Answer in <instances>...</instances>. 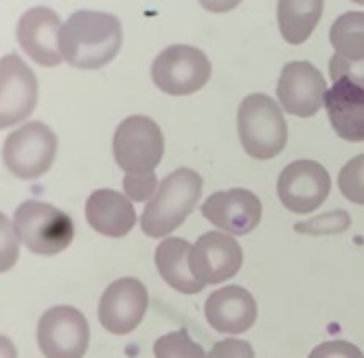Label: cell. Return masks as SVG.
Listing matches in <instances>:
<instances>
[{
    "label": "cell",
    "mask_w": 364,
    "mask_h": 358,
    "mask_svg": "<svg viewBox=\"0 0 364 358\" xmlns=\"http://www.w3.org/2000/svg\"><path fill=\"white\" fill-rule=\"evenodd\" d=\"M123 29L117 16L106 11H75L60 31V48L66 64L97 70L110 64L121 51Z\"/></svg>",
    "instance_id": "1"
},
{
    "label": "cell",
    "mask_w": 364,
    "mask_h": 358,
    "mask_svg": "<svg viewBox=\"0 0 364 358\" xmlns=\"http://www.w3.org/2000/svg\"><path fill=\"white\" fill-rule=\"evenodd\" d=\"M202 196V176L196 169H173L145 204L141 228L149 238H167L182 226Z\"/></svg>",
    "instance_id": "2"
},
{
    "label": "cell",
    "mask_w": 364,
    "mask_h": 358,
    "mask_svg": "<svg viewBox=\"0 0 364 358\" xmlns=\"http://www.w3.org/2000/svg\"><path fill=\"white\" fill-rule=\"evenodd\" d=\"M237 132L244 152L257 161L279 157L288 143V123L279 104L262 93L242 99L237 110Z\"/></svg>",
    "instance_id": "3"
},
{
    "label": "cell",
    "mask_w": 364,
    "mask_h": 358,
    "mask_svg": "<svg viewBox=\"0 0 364 358\" xmlns=\"http://www.w3.org/2000/svg\"><path fill=\"white\" fill-rule=\"evenodd\" d=\"M14 226L20 242L36 255H58L75 238L70 216L42 200H24L14 214Z\"/></svg>",
    "instance_id": "4"
},
{
    "label": "cell",
    "mask_w": 364,
    "mask_h": 358,
    "mask_svg": "<svg viewBox=\"0 0 364 358\" xmlns=\"http://www.w3.org/2000/svg\"><path fill=\"white\" fill-rule=\"evenodd\" d=\"M119 169L125 174H151L165 154V137L154 119L132 115L119 123L112 139Z\"/></svg>",
    "instance_id": "5"
},
{
    "label": "cell",
    "mask_w": 364,
    "mask_h": 358,
    "mask_svg": "<svg viewBox=\"0 0 364 358\" xmlns=\"http://www.w3.org/2000/svg\"><path fill=\"white\" fill-rule=\"evenodd\" d=\"M58 154V137L42 121H31L14 130L3 145L5 167L22 178L31 181L50 169Z\"/></svg>",
    "instance_id": "6"
},
{
    "label": "cell",
    "mask_w": 364,
    "mask_h": 358,
    "mask_svg": "<svg viewBox=\"0 0 364 358\" xmlns=\"http://www.w3.org/2000/svg\"><path fill=\"white\" fill-rule=\"evenodd\" d=\"M151 80L171 97L193 95L211 80V62L196 46L173 44L154 60Z\"/></svg>",
    "instance_id": "7"
},
{
    "label": "cell",
    "mask_w": 364,
    "mask_h": 358,
    "mask_svg": "<svg viewBox=\"0 0 364 358\" xmlns=\"http://www.w3.org/2000/svg\"><path fill=\"white\" fill-rule=\"evenodd\" d=\"M90 343V325L73 305H55L38 323V345L46 358H84Z\"/></svg>",
    "instance_id": "8"
},
{
    "label": "cell",
    "mask_w": 364,
    "mask_h": 358,
    "mask_svg": "<svg viewBox=\"0 0 364 358\" xmlns=\"http://www.w3.org/2000/svg\"><path fill=\"white\" fill-rule=\"evenodd\" d=\"M149 305V295L143 281L136 277H121L106 288L99 299V323L106 327L110 335L123 337L134 332Z\"/></svg>",
    "instance_id": "9"
},
{
    "label": "cell",
    "mask_w": 364,
    "mask_h": 358,
    "mask_svg": "<svg viewBox=\"0 0 364 358\" xmlns=\"http://www.w3.org/2000/svg\"><path fill=\"white\" fill-rule=\"evenodd\" d=\"M277 191L281 204L294 214H311L331 191L329 172L316 161H294L279 176Z\"/></svg>",
    "instance_id": "10"
},
{
    "label": "cell",
    "mask_w": 364,
    "mask_h": 358,
    "mask_svg": "<svg viewBox=\"0 0 364 358\" xmlns=\"http://www.w3.org/2000/svg\"><path fill=\"white\" fill-rule=\"evenodd\" d=\"M244 264V251L240 242L224 233L211 231L198 238L189 253L191 273L202 284H222V281L235 277Z\"/></svg>",
    "instance_id": "11"
},
{
    "label": "cell",
    "mask_w": 364,
    "mask_h": 358,
    "mask_svg": "<svg viewBox=\"0 0 364 358\" xmlns=\"http://www.w3.org/2000/svg\"><path fill=\"white\" fill-rule=\"evenodd\" d=\"M327 84L321 70L309 62H290L281 70L277 84L279 104L285 112L307 119L325 106Z\"/></svg>",
    "instance_id": "12"
},
{
    "label": "cell",
    "mask_w": 364,
    "mask_h": 358,
    "mask_svg": "<svg viewBox=\"0 0 364 358\" xmlns=\"http://www.w3.org/2000/svg\"><path fill=\"white\" fill-rule=\"evenodd\" d=\"M38 104V80L18 56L0 60V130L27 119Z\"/></svg>",
    "instance_id": "13"
},
{
    "label": "cell",
    "mask_w": 364,
    "mask_h": 358,
    "mask_svg": "<svg viewBox=\"0 0 364 358\" xmlns=\"http://www.w3.org/2000/svg\"><path fill=\"white\" fill-rule=\"evenodd\" d=\"M60 16L48 7H31L18 20L16 38L22 51L40 66H58L64 62L60 48Z\"/></svg>",
    "instance_id": "14"
},
{
    "label": "cell",
    "mask_w": 364,
    "mask_h": 358,
    "mask_svg": "<svg viewBox=\"0 0 364 358\" xmlns=\"http://www.w3.org/2000/svg\"><path fill=\"white\" fill-rule=\"evenodd\" d=\"M262 200L248 189L211 194L202 204V216L228 236H246L262 222Z\"/></svg>",
    "instance_id": "15"
},
{
    "label": "cell",
    "mask_w": 364,
    "mask_h": 358,
    "mask_svg": "<svg viewBox=\"0 0 364 358\" xmlns=\"http://www.w3.org/2000/svg\"><path fill=\"white\" fill-rule=\"evenodd\" d=\"M204 317L222 335H242L257 321V301L242 286H224L206 299Z\"/></svg>",
    "instance_id": "16"
},
{
    "label": "cell",
    "mask_w": 364,
    "mask_h": 358,
    "mask_svg": "<svg viewBox=\"0 0 364 358\" xmlns=\"http://www.w3.org/2000/svg\"><path fill=\"white\" fill-rule=\"evenodd\" d=\"M325 108L336 135L349 141H364V90L349 80H338L325 93Z\"/></svg>",
    "instance_id": "17"
},
{
    "label": "cell",
    "mask_w": 364,
    "mask_h": 358,
    "mask_svg": "<svg viewBox=\"0 0 364 358\" xmlns=\"http://www.w3.org/2000/svg\"><path fill=\"white\" fill-rule=\"evenodd\" d=\"M86 220L101 236L123 238L134 228L136 211L127 196L114 189H97L88 196Z\"/></svg>",
    "instance_id": "18"
},
{
    "label": "cell",
    "mask_w": 364,
    "mask_h": 358,
    "mask_svg": "<svg viewBox=\"0 0 364 358\" xmlns=\"http://www.w3.org/2000/svg\"><path fill=\"white\" fill-rule=\"evenodd\" d=\"M191 246L182 238H167L156 248V268H159L165 284L182 295H198L204 284L198 281L189 266Z\"/></svg>",
    "instance_id": "19"
},
{
    "label": "cell",
    "mask_w": 364,
    "mask_h": 358,
    "mask_svg": "<svg viewBox=\"0 0 364 358\" xmlns=\"http://www.w3.org/2000/svg\"><path fill=\"white\" fill-rule=\"evenodd\" d=\"M325 0H279L277 20L285 42L303 44L323 16Z\"/></svg>",
    "instance_id": "20"
},
{
    "label": "cell",
    "mask_w": 364,
    "mask_h": 358,
    "mask_svg": "<svg viewBox=\"0 0 364 358\" xmlns=\"http://www.w3.org/2000/svg\"><path fill=\"white\" fill-rule=\"evenodd\" d=\"M329 42L336 56L358 62L364 60V14L347 11L331 24Z\"/></svg>",
    "instance_id": "21"
},
{
    "label": "cell",
    "mask_w": 364,
    "mask_h": 358,
    "mask_svg": "<svg viewBox=\"0 0 364 358\" xmlns=\"http://www.w3.org/2000/svg\"><path fill=\"white\" fill-rule=\"evenodd\" d=\"M156 358H206L200 343L191 339L187 330H176L169 335H163L154 343Z\"/></svg>",
    "instance_id": "22"
},
{
    "label": "cell",
    "mask_w": 364,
    "mask_h": 358,
    "mask_svg": "<svg viewBox=\"0 0 364 358\" xmlns=\"http://www.w3.org/2000/svg\"><path fill=\"white\" fill-rule=\"evenodd\" d=\"M338 187L353 204H364V154L351 159L338 174Z\"/></svg>",
    "instance_id": "23"
},
{
    "label": "cell",
    "mask_w": 364,
    "mask_h": 358,
    "mask_svg": "<svg viewBox=\"0 0 364 358\" xmlns=\"http://www.w3.org/2000/svg\"><path fill=\"white\" fill-rule=\"evenodd\" d=\"M351 216L347 211H331L321 218L299 222L294 226L296 233H311V236H329V233H343L345 228H349Z\"/></svg>",
    "instance_id": "24"
},
{
    "label": "cell",
    "mask_w": 364,
    "mask_h": 358,
    "mask_svg": "<svg viewBox=\"0 0 364 358\" xmlns=\"http://www.w3.org/2000/svg\"><path fill=\"white\" fill-rule=\"evenodd\" d=\"M20 238L16 233L14 222L0 214V273H7L16 266L20 258Z\"/></svg>",
    "instance_id": "25"
},
{
    "label": "cell",
    "mask_w": 364,
    "mask_h": 358,
    "mask_svg": "<svg viewBox=\"0 0 364 358\" xmlns=\"http://www.w3.org/2000/svg\"><path fill=\"white\" fill-rule=\"evenodd\" d=\"M159 178L156 174H125L123 178V191L129 200L134 202H149L154 194L159 191Z\"/></svg>",
    "instance_id": "26"
},
{
    "label": "cell",
    "mask_w": 364,
    "mask_h": 358,
    "mask_svg": "<svg viewBox=\"0 0 364 358\" xmlns=\"http://www.w3.org/2000/svg\"><path fill=\"white\" fill-rule=\"evenodd\" d=\"M329 75H331L333 82L349 80L351 84H355L358 88L364 90V60L351 62V60H345L341 56H333L329 60Z\"/></svg>",
    "instance_id": "27"
},
{
    "label": "cell",
    "mask_w": 364,
    "mask_h": 358,
    "mask_svg": "<svg viewBox=\"0 0 364 358\" xmlns=\"http://www.w3.org/2000/svg\"><path fill=\"white\" fill-rule=\"evenodd\" d=\"M307 358H364V354L349 341H327L316 345Z\"/></svg>",
    "instance_id": "28"
},
{
    "label": "cell",
    "mask_w": 364,
    "mask_h": 358,
    "mask_svg": "<svg viewBox=\"0 0 364 358\" xmlns=\"http://www.w3.org/2000/svg\"><path fill=\"white\" fill-rule=\"evenodd\" d=\"M206 358H255V349L248 341L242 339H224L211 347Z\"/></svg>",
    "instance_id": "29"
},
{
    "label": "cell",
    "mask_w": 364,
    "mask_h": 358,
    "mask_svg": "<svg viewBox=\"0 0 364 358\" xmlns=\"http://www.w3.org/2000/svg\"><path fill=\"white\" fill-rule=\"evenodd\" d=\"M200 5L211 14H226L242 5V0H200Z\"/></svg>",
    "instance_id": "30"
},
{
    "label": "cell",
    "mask_w": 364,
    "mask_h": 358,
    "mask_svg": "<svg viewBox=\"0 0 364 358\" xmlns=\"http://www.w3.org/2000/svg\"><path fill=\"white\" fill-rule=\"evenodd\" d=\"M0 358H18V349L11 339L0 335Z\"/></svg>",
    "instance_id": "31"
},
{
    "label": "cell",
    "mask_w": 364,
    "mask_h": 358,
    "mask_svg": "<svg viewBox=\"0 0 364 358\" xmlns=\"http://www.w3.org/2000/svg\"><path fill=\"white\" fill-rule=\"evenodd\" d=\"M353 3H358V5H364V0H353Z\"/></svg>",
    "instance_id": "32"
}]
</instances>
